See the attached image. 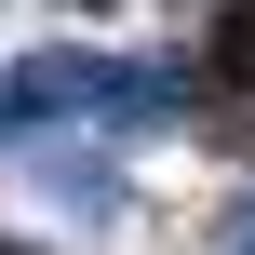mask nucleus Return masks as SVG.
Here are the masks:
<instances>
[{
    "label": "nucleus",
    "instance_id": "obj_1",
    "mask_svg": "<svg viewBox=\"0 0 255 255\" xmlns=\"http://www.w3.org/2000/svg\"><path fill=\"white\" fill-rule=\"evenodd\" d=\"M81 13H108V0H81Z\"/></svg>",
    "mask_w": 255,
    "mask_h": 255
}]
</instances>
